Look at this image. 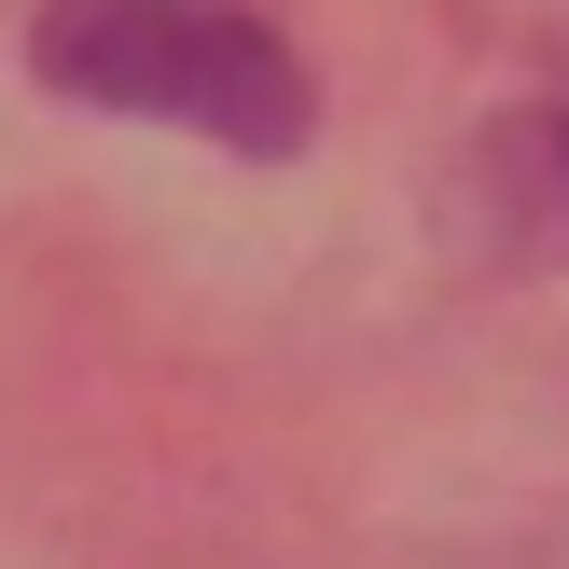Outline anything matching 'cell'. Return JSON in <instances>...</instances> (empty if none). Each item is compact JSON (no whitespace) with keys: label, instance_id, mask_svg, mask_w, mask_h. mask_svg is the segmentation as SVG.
Returning <instances> with one entry per match:
<instances>
[{"label":"cell","instance_id":"1","mask_svg":"<svg viewBox=\"0 0 569 569\" xmlns=\"http://www.w3.org/2000/svg\"><path fill=\"white\" fill-rule=\"evenodd\" d=\"M28 70L83 111H139V126H194L222 153L278 167L320 139V83L250 0H42L28 14Z\"/></svg>","mask_w":569,"mask_h":569},{"label":"cell","instance_id":"2","mask_svg":"<svg viewBox=\"0 0 569 569\" xmlns=\"http://www.w3.org/2000/svg\"><path fill=\"white\" fill-rule=\"evenodd\" d=\"M459 209H472V237H487V250H515V264H569V98L500 111V126L472 139Z\"/></svg>","mask_w":569,"mask_h":569}]
</instances>
